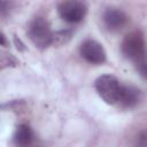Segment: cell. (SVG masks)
Segmentation results:
<instances>
[{
  "instance_id": "cell-1",
  "label": "cell",
  "mask_w": 147,
  "mask_h": 147,
  "mask_svg": "<svg viewBox=\"0 0 147 147\" xmlns=\"http://www.w3.org/2000/svg\"><path fill=\"white\" fill-rule=\"evenodd\" d=\"M123 54L133 60L141 71V75L146 74V61H145V39L140 31H133L126 34L122 42Z\"/></svg>"
},
{
  "instance_id": "cell-2",
  "label": "cell",
  "mask_w": 147,
  "mask_h": 147,
  "mask_svg": "<svg viewBox=\"0 0 147 147\" xmlns=\"http://www.w3.org/2000/svg\"><path fill=\"white\" fill-rule=\"evenodd\" d=\"M119 82L111 75H102L95 80V90L98 94L109 105H116L121 91Z\"/></svg>"
},
{
  "instance_id": "cell-3",
  "label": "cell",
  "mask_w": 147,
  "mask_h": 147,
  "mask_svg": "<svg viewBox=\"0 0 147 147\" xmlns=\"http://www.w3.org/2000/svg\"><path fill=\"white\" fill-rule=\"evenodd\" d=\"M29 37L32 42L39 48H45L52 45L53 41V32L51 30V26L42 17H36L30 23Z\"/></svg>"
},
{
  "instance_id": "cell-4",
  "label": "cell",
  "mask_w": 147,
  "mask_h": 147,
  "mask_svg": "<svg viewBox=\"0 0 147 147\" xmlns=\"http://www.w3.org/2000/svg\"><path fill=\"white\" fill-rule=\"evenodd\" d=\"M87 11L85 3L80 1H63L59 5V14L65 22L77 23L80 22Z\"/></svg>"
},
{
  "instance_id": "cell-5",
  "label": "cell",
  "mask_w": 147,
  "mask_h": 147,
  "mask_svg": "<svg viewBox=\"0 0 147 147\" xmlns=\"http://www.w3.org/2000/svg\"><path fill=\"white\" fill-rule=\"evenodd\" d=\"M80 55L90 63L100 64L106 61V52L101 44L95 40H85L80 46Z\"/></svg>"
},
{
  "instance_id": "cell-6",
  "label": "cell",
  "mask_w": 147,
  "mask_h": 147,
  "mask_svg": "<svg viewBox=\"0 0 147 147\" xmlns=\"http://www.w3.org/2000/svg\"><path fill=\"white\" fill-rule=\"evenodd\" d=\"M126 15L119 8H107L103 14V22L109 30H119L126 23Z\"/></svg>"
},
{
  "instance_id": "cell-7",
  "label": "cell",
  "mask_w": 147,
  "mask_h": 147,
  "mask_svg": "<svg viewBox=\"0 0 147 147\" xmlns=\"http://www.w3.org/2000/svg\"><path fill=\"white\" fill-rule=\"evenodd\" d=\"M139 101V91L132 86L121 85V91L118 95L117 103L125 108H131L136 106Z\"/></svg>"
},
{
  "instance_id": "cell-8",
  "label": "cell",
  "mask_w": 147,
  "mask_h": 147,
  "mask_svg": "<svg viewBox=\"0 0 147 147\" xmlns=\"http://www.w3.org/2000/svg\"><path fill=\"white\" fill-rule=\"evenodd\" d=\"M32 141H33V132L31 127L26 124L18 125L14 134V144L17 147H29Z\"/></svg>"
},
{
  "instance_id": "cell-9",
  "label": "cell",
  "mask_w": 147,
  "mask_h": 147,
  "mask_svg": "<svg viewBox=\"0 0 147 147\" xmlns=\"http://www.w3.org/2000/svg\"><path fill=\"white\" fill-rule=\"evenodd\" d=\"M10 7V3L9 2H3V1H0V14H3V13H7L8 9Z\"/></svg>"
},
{
  "instance_id": "cell-10",
  "label": "cell",
  "mask_w": 147,
  "mask_h": 147,
  "mask_svg": "<svg viewBox=\"0 0 147 147\" xmlns=\"http://www.w3.org/2000/svg\"><path fill=\"white\" fill-rule=\"evenodd\" d=\"M138 147H146V136L145 132H142L138 138Z\"/></svg>"
},
{
  "instance_id": "cell-11",
  "label": "cell",
  "mask_w": 147,
  "mask_h": 147,
  "mask_svg": "<svg viewBox=\"0 0 147 147\" xmlns=\"http://www.w3.org/2000/svg\"><path fill=\"white\" fill-rule=\"evenodd\" d=\"M7 44V40H6V37H5V34L0 31V46H5Z\"/></svg>"
}]
</instances>
